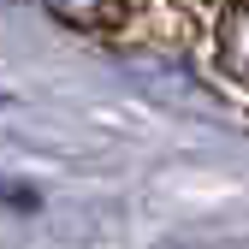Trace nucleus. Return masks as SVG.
Here are the masks:
<instances>
[{"instance_id":"1","label":"nucleus","mask_w":249,"mask_h":249,"mask_svg":"<svg viewBox=\"0 0 249 249\" xmlns=\"http://www.w3.org/2000/svg\"><path fill=\"white\" fill-rule=\"evenodd\" d=\"M220 59H226V71H231V77L249 83V6L231 12V18L220 24Z\"/></svg>"},{"instance_id":"2","label":"nucleus","mask_w":249,"mask_h":249,"mask_svg":"<svg viewBox=\"0 0 249 249\" xmlns=\"http://www.w3.org/2000/svg\"><path fill=\"white\" fill-rule=\"evenodd\" d=\"M53 18H66L71 30H101L113 18V0H42Z\"/></svg>"},{"instance_id":"3","label":"nucleus","mask_w":249,"mask_h":249,"mask_svg":"<svg viewBox=\"0 0 249 249\" xmlns=\"http://www.w3.org/2000/svg\"><path fill=\"white\" fill-rule=\"evenodd\" d=\"M0 202H12L18 213H30V208H36V190H24V184H12V178H0Z\"/></svg>"}]
</instances>
